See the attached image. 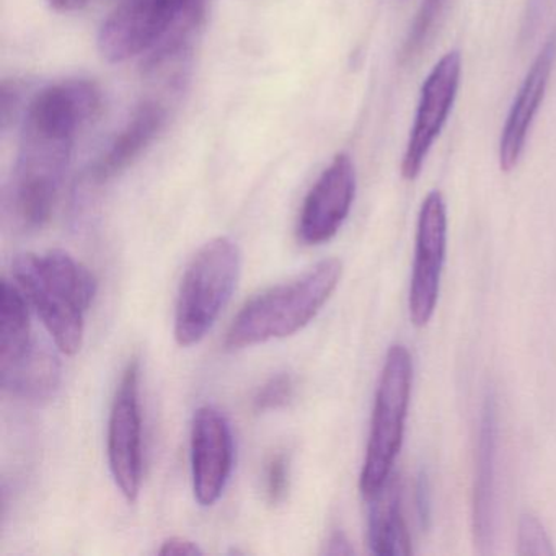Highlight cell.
Listing matches in <instances>:
<instances>
[{
    "label": "cell",
    "instance_id": "1",
    "mask_svg": "<svg viewBox=\"0 0 556 556\" xmlns=\"http://www.w3.org/2000/svg\"><path fill=\"white\" fill-rule=\"evenodd\" d=\"M99 109V89L87 80L47 87L30 103L11 190L12 216L22 229H38L50 219L77 132Z\"/></svg>",
    "mask_w": 556,
    "mask_h": 556
},
{
    "label": "cell",
    "instance_id": "2",
    "mask_svg": "<svg viewBox=\"0 0 556 556\" xmlns=\"http://www.w3.org/2000/svg\"><path fill=\"white\" fill-rule=\"evenodd\" d=\"M27 295L61 353L74 356L84 343V315L97 294L96 276L64 250L22 253L12 263Z\"/></svg>",
    "mask_w": 556,
    "mask_h": 556
},
{
    "label": "cell",
    "instance_id": "3",
    "mask_svg": "<svg viewBox=\"0 0 556 556\" xmlns=\"http://www.w3.org/2000/svg\"><path fill=\"white\" fill-rule=\"evenodd\" d=\"M341 273L340 260H324L299 278L247 302L227 331V350H243L291 337L307 327L333 294Z\"/></svg>",
    "mask_w": 556,
    "mask_h": 556
},
{
    "label": "cell",
    "instance_id": "4",
    "mask_svg": "<svg viewBox=\"0 0 556 556\" xmlns=\"http://www.w3.org/2000/svg\"><path fill=\"white\" fill-rule=\"evenodd\" d=\"M200 14L201 0H123L100 28V53L110 63L151 53L155 70L180 54Z\"/></svg>",
    "mask_w": 556,
    "mask_h": 556
},
{
    "label": "cell",
    "instance_id": "5",
    "mask_svg": "<svg viewBox=\"0 0 556 556\" xmlns=\"http://www.w3.org/2000/svg\"><path fill=\"white\" fill-rule=\"evenodd\" d=\"M242 268L239 247L217 237L193 256L178 291L175 338L180 346L200 343L232 298Z\"/></svg>",
    "mask_w": 556,
    "mask_h": 556
},
{
    "label": "cell",
    "instance_id": "6",
    "mask_svg": "<svg viewBox=\"0 0 556 556\" xmlns=\"http://www.w3.org/2000/svg\"><path fill=\"white\" fill-rule=\"evenodd\" d=\"M412 377L408 350L402 344L390 348L377 389L366 460L361 471L359 486L367 500L389 480L402 448Z\"/></svg>",
    "mask_w": 556,
    "mask_h": 556
},
{
    "label": "cell",
    "instance_id": "7",
    "mask_svg": "<svg viewBox=\"0 0 556 556\" xmlns=\"http://www.w3.org/2000/svg\"><path fill=\"white\" fill-rule=\"evenodd\" d=\"M460 76L462 56L454 50L445 53L426 77L416 109L415 123L403 154L402 177L405 180H416L421 174L426 157L435 139L441 136L454 109Z\"/></svg>",
    "mask_w": 556,
    "mask_h": 556
},
{
    "label": "cell",
    "instance_id": "8",
    "mask_svg": "<svg viewBox=\"0 0 556 556\" xmlns=\"http://www.w3.org/2000/svg\"><path fill=\"white\" fill-rule=\"evenodd\" d=\"M447 247V211L439 191H431L419 210L415 265L409 288V317L426 327L434 315Z\"/></svg>",
    "mask_w": 556,
    "mask_h": 556
},
{
    "label": "cell",
    "instance_id": "9",
    "mask_svg": "<svg viewBox=\"0 0 556 556\" xmlns=\"http://www.w3.org/2000/svg\"><path fill=\"white\" fill-rule=\"evenodd\" d=\"M139 363L123 374L109 422V462L126 500H138L142 480V419L139 405Z\"/></svg>",
    "mask_w": 556,
    "mask_h": 556
},
{
    "label": "cell",
    "instance_id": "10",
    "mask_svg": "<svg viewBox=\"0 0 556 556\" xmlns=\"http://www.w3.org/2000/svg\"><path fill=\"white\" fill-rule=\"evenodd\" d=\"M233 468V438L226 416L214 406H201L191 426V475L194 497L213 506L223 496Z\"/></svg>",
    "mask_w": 556,
    "mask_h": 556
},
{
    "label": "cell",
    "instance_id": "11",
    "mask_svg": "<svg viewBox=\"0 0 556 556\" xmlns=\"http://www.w3.org/2000/svg\"><path fill=\"white\" fill-rule=\"evenodd\" d=\"M356 197V168L338 154L315 181L299 217L298 236L305 245H320L337 236Z\"/></svg>",
    "mask_w": 556,
    "mask_h": 556
},
{
    "label": "cell",
    "instance_id": "12",
    "mask_svg": "<svg viewBox=\"0 0 556 556\" xmlns=\"http://www.w3.org/2000/svg\"><path fill=\"white\" fill-rule=\"evenodd\" d=\"M555 63L556 31H553L526 74L501 131L500 167L504 174L513 172L522 157L530 126L545 99Z\"/></svg>",
    "mask_w": 556,
    "mask_h": 556
},
{
    "label": "cell",
    "instance_id": "13",
    "mask_svg": "<svg viewBox=\"0 0 556 556\" xmlns=\"http://www.w3.org/2000/svg\"><path fill=\"white\" fill-rule=\"evenodd\" d=\"M497 409L493 395L484 400L478 439L473 488L475 542L486 552L493 540L494 477H496Z\"/></svg>",
    "mask_w": 556,
    "mask_h": 556
},
{
    "label": "cell",
    "instance_id": "14",
    "mask_svg": "<svg viewBox=\"0 0 556 556\" xmlns=\"http://www.w3.org/2000/svg\"><path fill=\"white\" fill-rule=\"evenodd\" d=\"M165 122V110L161 103L146 100L136 109L128 125L122 129L105 154L93 165L92 177L97 181H109L125 172L149 144L154 141Z\"/></svg>",
    "mask_w": 556,
    "mask_h": 556
},
{
    "label": "cell",
    "instance_id": "15",
    "mask_svg": "<svg viewBox=\"0 0 556 556\" xmlns=\"http://www.w3.org/2000/svg\"><path fill=\"white\" fill-rule=\"evenodd\" d=\"M61 363L47 341H34L27 353L11 366L0 367V383L5 392L28 402L51 399L60 389Z\"/></svg>",
    "mask_w": 556,
    "mask_h": 556
},
{
    "label": "cell",
    "instance_id": "16",
    "mask_svg": "<svg viewBox=\"0 0 556 556\" xmlns=\"http://www.w3.org/2000/svg\"><path fill=\"white\" fill-rule=\"evenodd\" d=\"M367 542L379 556H408L412 540L402 514V490L396 475H390L382 488L369 497Z\"/></svg>",
    "mask_w": 556,
    "mask_h": 556
},
{
    "label": "cell",
    "instance_id": "17",
    "mask_svg": "<svg viewBox=\"0 0 556 556\" xmlns=\"http://www.w3.org/2000/svg\"><path fill=\"white\" fill-rule=\"evenodd\" d=\"M27 295L17 285L4 279L0 292V367L21 359L37 337L31 331Z\"/></svg>",
    "mask_w": 556,
    "mask_h": 556
},
{
    "label": "cell",
    "instance_id": "18",
    "mask_svg": "<svg viewBox=\"0 0 556 556\" xmlns=\"http://www.w3.org/2000/svg\"><path fill=\"white\" fill-rule=\"evenodd\" d=\"M444 8L445 0H422L408 35H406L405 43H403L400 63L409 64L421 56L422 50H426V45L434 35L435 25H438Z\"/></svg>",
    "mask_w": 556,
    "mask_h": 556
},
{
    "label": "cell",
    "instance_id": "19",
    "mask_svg": "<svg viewBox=\"0 0 556 556\" xmlns=\"http://www.w3.org/2000/svg\"><path fill=\"white\" fill-rule=\"evenodd\" d=\"M517 553L519 555L552 556L555 555L552 540L539 517L533 514H523L520 517L519 532H517Z\"/></svg>",
    "mask_w": 556,
    "mask_h": 556
},
{
    "label": "cell",
    "instance_id": "20",
    "mask_svg": "<svg viewBox=\"0 0 556 556\" xmlns=\"http://www.w3.org/2000/svg\"><path fill=\"white\" fill-rule=\"evenodd\" d=\"M294 396V380L289 374H278L271 377L265 386L260 387L253 399L256 412L282 408Z\"/></svg>",
    "mask_w": 556,
    "mask_h": 556
},
{
    "label": "cell",
    "instance_id": "21",
    "mask_svg": "<svg viewBox=\"0 0 556 556\" xmlns=\"http://www.w3.org/2000/svg\"><path fill=\"white\" fill-rule=\"evenodd\" d=\"M265 493L269 503L279 504L289 493V460L282 452H276L266 462Z\"/></svg>",
    "mask_w": 556,
    "mask_h": 556
},
{
    "label": "cell",
    "instance_id": "22",
    "mask_svg": "<svg viewBox=\"0 0 556 556\" xmlns=\"http://www.w3.org/2000/svg\"><path fill=\"white\" fill-rule=\"evenodd\" d=\"M416 507H418L419 520L422 529L428 530L431 527L432 501L431 483H429L428 473L421 471L416 480Z\"/></svg>",
    "mask_w": 556,
    "mask_h": 556
},
{
    "label": "cell",
    "instance_id": "23",
    "mask_svg": "<svg viewBox=\"0 0 556 556\" xmlns=\"http://www.w3.org/2000/svg\"><path fill=\"white\" fill-rule=\"evenodd\" d=\"M159 553L164 556L168 555H190L197 556L203 553V549L197 545V543L191 542V540L184 539V536H172V539L165 540L162 548L159 549Z\"/></svg>",
    "mask_w": 556,
    "mask_h": 556
},
{
    "label": "cell",
    "instance_id": "24",
    "mask_svg": "<svg viewBox=\"0 0 556 556\" xmlns=\"http://www.w3.org/2000/svg\"><path fill=\"white\" fill-rule=\"evenodd\" d=\"M328 545L330 546H328L327 553H330V555H351L353 553L350 542L341 532L334 533Z\"/></svg>",
    "mask_w": 556,
    "mask_h": 556
},
{
    "label": "cell",
    "instance_id": "25",
    "mask_svg": "<svg viewBox=\"0 0 556 556\" xmlns=\"http://www.w3.org/2000/svg\"><path fill=\"white\" fill-rule=\"evenodd\" d=\"M48 2H50L51 8L60 12L80 11L89 4V0H48Z\"/></svg>",
    "mask_w": 556,
    "mask_h": 556
}]
</instances>
